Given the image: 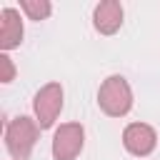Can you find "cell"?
Returning <instances> with one entry per match:
<instances>
[{"label": "cell", "instance_id": "8992f818", "mask_svg": "<svg viewBox=\"0 0 160 160\" xmlns=\"http://www.w3.org/2000/svg\"><path fill=\"white\" fill-rule=\"evenodd\" d=\"M92 25L100 35H112L122 25V5L118 0H102L92 10Z\"/></svg>", "mask_w": 160, "mask_h": 160}, {"label": "cell", "instance_id": "6da1fadb", "mask_svg": "<svg viewBox=\"0 0 160 160\" xmlns=\"http://www.w3.org/2000/svg\"><path fill=\"white\" fill-rule=\"evenodd\" d=\"M38 130L40 125L28 118V115H18L8 122L5 128V148L12 155V160H28L35 142H38Z\"/></svg>", "mask_w": 160, "mask_h": 160}, {"label": "cell", "instance_id": "277c9868", "mask_svg": "<svg viewBox=\"0 0 160 160\" xmlns=\"http://www.w3.org/2000/svg\"><path fill=\"white\" fill-rule=\"evenodd\" d=\"M85 130L80 122H62L52 135V158L55 160H75L82 150Z\"/></svg>", "mask_w": 160, "mask_h": 160}, {"label": "cell", "instance_id": "9c48e42d", "mask_svg": "<svg viewBox=\"0 0 160 160\" xmlns=\"http://www.w3.org/2000/svg\"><path fill=\"white\" fill-rule=\"evenodd\" d=\"M15 80V65H12V60L2 52L0 55V82H12Z\"/></svg>", "mask_w": 160, "mask_h": 160}, {"label": "cell", "instance_id": "ba28073f", "mask_svg": "<svg viewBox=\"0 0 160 160\" xmlns=\"http://www.w3.org/2000/svg\"><path fill=\"white\" fill-rule=\"evenodd\" d=\"M20 8L28 15V20H38V22L50 18V12H52L50 0H20Z\"/></svg>", "mask_w": 160, "mask_h": 160}, {"label": "cell", "instance_id": "7a4b0ae2", "mask_svg": "<svg viewBox=\"0 0 160 160\" xmlns=\"http://www.w3.org/2000/svg\"><path fill=\"white\" fill-rule=\"evenodd\" d=\"M98 105L110 118H122L132 108V90L122 75H110L98 90Z\"/></svg>", "mask_w": 160, "mask_h": 160}, {"label": "cell", "instance_id": "5b68a950", "mask_svg": "<svg viewBox=\"0 0 160 160\" xmlns=\"http://www.w3.org/2000/svg\"><path fill=\"white\" fill-rule=\"evenodd\" d=\"M122 145L130 155H138V158H145L155 150L158 145V135L155 130L148 125V122H130L125 130H122Z\"/></svg>", "mask_w": 160, "mask_h": 160}, {"label": "cell", "instance_id": "52a82bcc", "mask_svg": "<svg viewBox=\"0 0 160 160\" xmlns=\"http://www.w3.org/2000/svg\"><path fill=\"white\" fill-rule=\"evenodd\" d=\"M22 42V20L15 8H2L0 10V48L2 52L18 48Z\"/></svg>", "mask_w": 160, "mask_h": 160}, {"label": "cell", "instance_id": "3957f363", "mask_svg": "<svg viewBox=\"0 0 160 160\" xmlns=\"http://www.w3.org/2000/svg\"><path fill=\"white\" fill-rule=\"evenodd\" d=\"M32 110H35L40 130L52 128L55 120H58V115H60V110H62V85L60 82L42 85L35 92V98H32Z\"/></svg>", "mask_w": 160, "mask_h": 160}]
</instances>
